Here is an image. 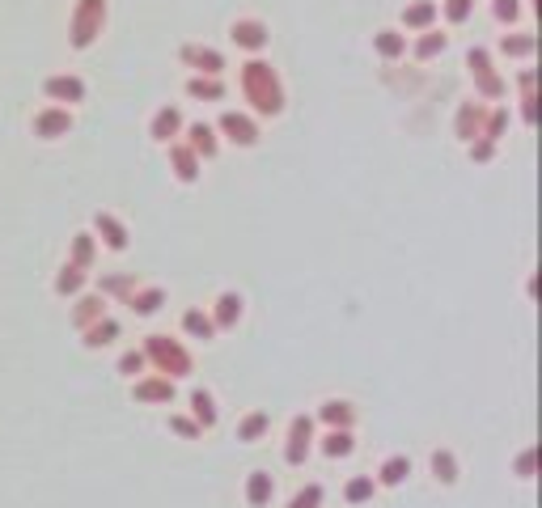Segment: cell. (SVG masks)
<instances>
[{
    "label": "cell",
    "instance_id": "7402d4cb",
    "mask_svg": "<svg viewBox=\"0 0 542 508\" xmlns=\"http://www.w3.org/2000/svg\"><path fill=\"white\" fill-rule=\"evenodd\" d=\"M411 474V458H403V453H395V458H386L382 462V471H377V483L386 487H398Z\"/></svg>",
    "mask_w": 542,
    "mask_h": 508
},
{
    "label": "cell",
    "instance_id": "cb8c5ba5",
    "mask_svg": "<svg viewBox=\"0 0 542 508\" xmlns=\"http://www.w3.org/2000/svg\"><path fill=\"white\" fill-rule=\"evenodd\" d=\"M271 492H276V479H271L267 471H255V474H250V483H246V500H250V504L263 508V504L271 500Z\"/></svg>",
    "mask_w": 542,
    "mask_h": 508
},
{
    "label": "cell",
    "instance_id": "8d00e7d4",
    "mask_svg": "<svg viewBox=\"0 0 542 508\" xmlns=\"http://www.w3.org/2000/svg\"><path fill=\"white\" fill-rule=\"evenodd\" d=\"M73 263H76V267H89V263H94V237H89V234L73 237Z\"/></svg>",
    "mask_w": 542,
    "mask_h": 508
},
{
    "label": "cell",
    "instance_id": "ab89813d",
    "mask_svg": "<svg viewBox=\"0 0 542 508\" xmlns=\"http://www.w3.org/2000/svg\"><path fill=\"white\" fill-rule=\"evenodd\" d=\"M318 504H322V487H318V483H309L306 492H296L293 504H288V508H318Z\"/></svg>",
    "mask_w": 542,
    "mask_h": 508
},
{
    "label": "cell",
    "instance_id": "d6986e66",
    "mask_svg": "<svg viewBox=\"0 0 542 508\" xmlns=\"http://www.w3.org/2000/svg\"><path fill=\"white\" fill-rule=\"evenodd\" d=\"M98 234H102V242L111 250H127V229H124V221L119 216H111V212H98Z\"/></svg>",
    "mask_w": 542,
    "mask_h": 508
},
{
    "label": "cell",
    "instance_id": "5b68a950",
    "mask_svg": "<svg viewBox=\"0 0 542 508\" xmlns=\"http://www.w3.org/2000/svg\"><path fill=\"white\" fill-rule=\"evenodd\" d=\"M309 445H314V420L309 415H296L293 423H288V445H284V462L288 466H301L309 453Z\"/></svg>",
    "mask_w": 542,
    "mask_h": 508
},
{
    "label": "cell",
    "instance_id": "d590c367",
    "mask_svg": "<svg viewBox=\"0 0 542 508\" xmlns=\"http://www.w3.org/2000/svg\"><path fill=\"white\" fill-rule=\"evenodd\" d=\"M505 127H508V111L505 106H496V111L487 115V124H483V140H500L505 136Z\"/></svg>",
    "mask_w": 542,
    "mask_h": 508
},
{
    "label": "cell",
    "instance_id": "3957f363",
    "mask_svg": "<svg viewBox=\"0 0 542 508\" xmlns=\"http://www.w3.org/2000/svg\"><path fill=\"white\" fill-rule=\"evenodd\" d=\"M145 356L153 360L157 373H166V377H186V373H191V352L170 335H148L145 339Z\"/></svg>",
    "mask_w": 542,
    "mask_h": 508
},
{
    "label": "cell",
    "instance_id": "6da1fadb",
    "mask_svg": "<svg viewBox=\"0 0 542 508\" xmlns=\"http://www.w3.org/2000/svg\"><path fill=\"white\" fill-rule=\"evenodd\" d=\"M237 81H242V98L250 102V111H259V115H280L284 111L280 76H276V68H271L267 60H246L242 64V73H237Z\"/></svg>",
    "mask_w": 542,
    "mask_h": 508
},
{
    "label": "cell",
    "instance_id": "836d02e7",
    "mask_svg": "<svg viewBox=\"0 0 542 508\" xmlns=\"http://www.w3.org/2000/svg\"><path fill=\"white\" fill-rule=\"evenodd\" d=\"M441 13L449 25H462L470 13H475V0H441Z\"/></svg>",
    "mask_w": 542,
    "mask_h": 508
},
{
    "label": "cell",
    "instance_id": "d4e9b609",
    "mask_svg": "<svg viewBox=\"0 0 542 508\" xmlns=\"http://www.w3.org/2000/svg\"><path fill=\"white\" fill-rule=\"evenodd\" d=\"M373 47H377V55H386V60H398L406 51V35H398V30H377V35H373Z\"/></svg>",
    "mask_w": 542,
    "mask_h": 508
},
{
    "label": "cell",
    "instance_id": "484cf974",
    "mask_svg": "<svg viewBox=\"0 0 542 508\" xmlns=\"http://www.w3.org/2000/svg\"><path fill=\"white\" fill-rule=\"evenodd\" d=\"M81 288H85V267L68 263V267H64V272L55 275V293H60V297H76Z\"/></svg>",
    "mask_w": 542,
    "mask_h": 508
},
{
    "label": "cell",
    "instance_id": "f1b7e54d",
    "mask_svg": "<svg viewBox=\"0 0 542 508\" xmlns=\"http://www.w3.org/2000/svg\"><path fill=\"white\" fill-rule=\"evenodd\" d=\"M183 331H186V335H196V339H212V335H216V326H212V318L204 310H186L183 314Z\"/></svg>",
    "mask_w": 542,
    "mask_h": 508
},
{
    "label": "cell",
    "instance_id": "4fadbf2b",
    "mask_svg": "<svg viewBox=\"0 0 542 508\" xmlns=\"http://www.w3.org/2000/svg\"><path fill=\"white\" fill-rule=\"evenodd\" d=\"M136 403H174V377H145V382H136Z\"/></svg>",
    "mask_w": 542,
    "mask_h": 508
},
{
    "label": "cell",
    "instance_id": "52a82bcc",
    "mask_svg": "<svg viewBox=\"0 0 542 508\" xmlns=\"http://www.w3.org/2000/svg\"><path fill=\"white\" fill-rule=\"evenodd\" d=\"M229 38H234L242 51H263L267 47V25L259 22V17H242V22H234V30H229Z\"/></svg>",
    "mask_w": 542,
    "mask_h": 508
},
{
    "label": "cell",
    "instance_id": "7bdbcfd3",
    "mask_svg": "<svg viewBox=\"0 0 542 508\" xmlns=\"http://www.w3.org/2000/svg\"><path fill=\"white\" fill-rule=\"evenodd\" d=\"M170 428H174V433H178V436H199V433H204V428H199L196 420H186V415H174V420H170Z\"/></svg>",
    "mask_w": 542,
    "mask_h": 508
},
{
    "label": "cell",
    "instance_id": "9c48e42d",
    "mask_svg": "<svg viewBox=\"0 0 542 508\" xmlns=\"http://www.w3.org/2000/svg\"><path fill=\"white\" fill-rule=\"evenodd\" d=\"M51 102H81L85 98V81L81 76H47V85H43Z\"/></svg>",
    "mask_w": 542,
    "mask_h": 508
},
{
    "label": "cell",
    "instance_id": "ac0fdd59",
    "mask_svg": "<svg viewBox=\"0 0 542 508\" xmlns=\"http://www.w3.org/2000/svg\"><path fill=\"white\" fill-rule=\"evenodd\" d=\"M98 318H106V297H81L73 310V326L76 331H85L89 323H98Z\"/></svg>",
    "mask_w": 542,
    "mask_h": 508
},
{
    "label": "cell",
    "instance_id": "60d3db41",
    "mask_svg": "<svg viewBox=\"0 0 542 508\" xmlns=\"http://www.w3.org/2000/svg\"><path fill=\"white\" fill-rule=\"evenodd\" d=\"M492 13H496V22H517L521 5L517 0H492Z\"/></svg>",
    "mask_w": 542,
    "mask_h": 508
},
{
    "label": "cell",
    "instance_id": "7a4b0ae2",
    "mask_svg": "<svg viewBox=\"0 0 542 508\" xmlns=\"http://www.w3.org/2000/svg\"><path fill=\"white\" fill-rule=\"evenodd\" d=\"M102 25H106V0H76L73 22H68V43L76 51H85L102 35Z\"/></svg>",
    "mask_w": 542,
    "mask_h": 508
},
{
    "label": "cell",
    "instance_id": "4dcf8cb0",
    "mask_svg": "<svg viewBox=\"0 0 542 508\" xmlns=\"http://www.w3.org/2000/svg\"><path fill=\"white\" fill-rule=\"evenodd\" d=\"M267 423H271L267 411H255V415H246V420L237 423V441H259V436L267 433Z\"/></svg>",
    "mask_w": 542,
    "mask_h": 508
},
{
    "label": "cell",
    "instance_id": "d6a6232c",
    "mask_svg": "<svg viewBox=\"0 0 542 508\" xmlns=\"http://www.w3.org/2000/svg\"><path fill=\"white\" fill-rule=\"evenodd\" d=\"M445 43H449L445 35H437V30H424V38L416 43V60H437V55L445 51Z\"/></svg>",
    "mask_w": 542,
    "mask_h": 508
},
{
    "label": "cell",
    "instance_id": "f546056e",
    "mask_svg": "<svg viewBox=\"0 0 542 508\" xmlns=\"http://www.w3.org/2000/svg\"><path fill=\"white\" fill-rule=\"evenodd\" d=\"M191 407H196L199 428H212V423H216V403H212L208 390H196V394H191Z\"/></svg>",
    "mask_w": 542,
    "mask_h": 508
},
{
    "label": "cell",
    "instance_id": "30bf717a",
    "mask_svg": "<svg viewBox=\"0 0 542 508\" xmlns=\"http://www.w3.org/2000/svg\"><path fill=\"white\" fill-rule=\"evenodd\" d=\"M183 60L191 68H199V76H221L225 73V55L212 47H183Z\"/></svg>",
    "mask_w": 542,
    "mask_h": 508
},
{
    "label": "cell",
    "instance_id": "4316f807",
    "mask_svg": "<svg viewBox=\"0 0 542 508\" xmlns=\"http://www.w3.org/2000/svg\"><path fill=\"white\" fill-rule=\"evenodd\" d=\"M186 94L196 102H221L225 98V85L216 81V76H196L191 85H186Z\"/></svg>",
    "mask_w": 542,
    "mask_h": 508
},
{
    "label": "cell",
    "instance_id": "277c9868",
    "mask_svg": "<svg viewBox=\"0 0 542 508\" xmlns=\"http://www.w3.org/2000/svg\"><path fill=\"white\" fill-rule=\"evenodd\" d=\"M467 68H470V76H475V85H479L483 98H505V81L496 76L492 55H487L483 47H475V51L467 55Z\"/></svg>",
    "mask_w": 542,
    "mask_h": 508
},
{
    "label": "cell",
    "instance_id": "7c38bea8",
    "mask_svg": "<svg viewBox=\"0 0 542 508\" xmlns=\"http://www.w3.org/2000/svg\"><path fill=\"white\" fill-rule=\"evenodd\" d=\"M178 132H183V115H178V106H161V111L153 115V127H148V136L161 140V144H170Z\"/></svg>",
    "mask_w": 542,
    "mask_h": 508
},
{
    "label": "cell",
    "instance_id": "603a6c76",
    "mask_svg": "<svg viewBox=\"0 0 542 508\" xmlns=\"http://www.w3.org/2000/svg\"><path fill=\"white\" fill-rule=\"evenodd\" d=\"M322 420L331 423V428H352L356 411H352V403H344V398H331V403H322Z\"/></svg>",
    "mask_w": 542,
    "mask_h": 508
},
{
    "label": "cell",
    "instance_id": "9a60e30c",
    "mask_svg": "<svg viewBox=\"0 0 542 508\" xmlns=\"http://www.w3.org/2000/svg\"><path fill=\"white\" fill-rule=\"evenodd\" d=\"M237 318H242V297L237 293H221L216 297V314H212V326L229 331V326H237Z\"/></svg>",
    "mask_w": 542,
    "mask_h": 508
},
{
    "label": "cell",
    "instance_id": "8fae6325",
    "mask_svg": "<svg viewBox=\"0 0 542 508\" xmlns=\"http://www.w3.org/2000/svg\"><path fill=\"white\" fill-rule=\"evenodd\" d=\"M35 132L43 140H60V136H68V132H73V115L68 111H60V106H55V111H43L35 119Z\"/></svg>",
    "mask_w": 542,
    "mask_h": 508
},
{
    "label": "cell",
    "instance_id": "1f68e13d",
    "mask_svg": "<svg viewBox=\"0 0 542 508\" xmlns=\"http://www.w3.org/2000/svg\"><path fill=\"white\" fill-rule=\"evenodd\" d=\"M432 474H437L441 483H454L457 479V458L449 449H437V453H432Z\"/></svg>",
    "mask_w": 542,
    "mask_h": 508
},
{
    "label": "cell",
    "instance_id": "ee69618b",
    "mask_svg": "<svg viewBox=\"0 0 542 508\" xmlns=\"http://www.w3.org/2000/svg\"><path fill=\"white\" fill-rule=\"evenodd\" d=\"M517 471H521V479H530V471H534V453H521Z\"/></svg>",
    "mask_w": 542,
    "mask_h": 508
},
{
    "label": "cell",
    "instance_id": "ffe728a7",
    "mask_svg": "<svg viewBox=\"0 0 542 508\" xmlns=\"http://www.w3.org/2000/svg\"><path fill=\"white\" fill-rule=\"evenodd\" d=\"M352 449H356L352 428H331V433L322 436V453H326V458H347Z\"/></svg>",
    "mask_w": 542,
    "mask_h": 508
},
{
    "label": "cell",
    "instance_id": "5bb4252c",
    "mask_svg": "<svg viewBox=\"0 0 542 508\" xmlns=\"http://www.w3.org/2000/svg\"><path fill=\"white\" fill-rule=\"evenodd\" d=\"M186 149L196 153V157H216V127H208V124H191L186 127Z\"/></svg>",
    "mask_w": 542,
    "mask_h": 508
},
{
    "label": "cell",
    "instance_id": "74e56055",
    "mask_svg": "<svg viewBox=\"0 0 542 508\" xmlns=\"http://www.w3.org/2000/svg\"><path fill=\"white\" fill-rule=\"evenodd\" d=\"M344 496L352 500V504H360V500H369V496H373V474H360V479H352Z\"/></svg>",
    "mask_w": 542,
    "mask_h": 508
},
{
    "label": "cell",
    "instance_id": "83f0119b",
    "mask_svg": "<svg viewBox=\"0 0 542 508\" xmlns=\"http://www.w3.org/2000/svg\"><path fill=\"white\" fill-rule=\"evenodd\" d=\"M161 301H166V293H161V288H132V310L140 314V318L157 314Z\"/></svg>",
    "mask_w": 542,
    "mask_h": 508
},
{
    "label": "cell",
    "instance_id": "f35d334b",
    "mask_svg": "<svg viewBox=\"0 0 542 508\" xmlns=\"http://www.w3.org/2000/svg\"><path fill=\"white\" fill-rule=\"evenodd\" d=\"M145 364H148L145 352H124V356H119V373H127V377H136V373H145Z\"/></svg>",
    "mask_w": 542,
    "mask_h": 508
},
{
    "label": "cell",
    "instance_id": "2e32d148",
    "mask_svg": "<svg viewBox=\"0 0 542 508\" xmlns=\"http://www.w3.org/2000/svg\"><path fill=\"white\" fill-rule=\"evenodd\" d=\"M170 165L178 174V183H196L199 178V157L186 144H170Z\"/></svg>",
    "mask_w": 542,
    "mask_h": 508
},
{
    "label": "cell",
    "instance_id": "ba28073f",
    "mask_svg": "<svg viewBox=\"0 0 542 508\" xmlns=\"http://www.w3.org/2000/svg\"><path fill=\"white\" fill-rule=\"evenodd\" d=\"M483 124H487V111H483L479 102H462V111H457V140H483Z\"/></svg>",
    "mask_w": 542,
    "mask_h": 508
},
{
    "label": "cell",
    "instance_id": "8992f818",
    "mask_svg": "<svg viewBox=\"0 0 542 508\" xmlns=\"http://www.w3.org/2000/svg\"><path fill=\"white\" fill-rule=\"evenodd\" d=\"M221 132H225V140H234V144H242V149L259 144V127H255V119H246V115H237V111L221 115Z\"/></svg>",
    "mask_w": 542,
    "mask_h": 508
},
{
    "label": "cell",
    "instance_id": "b9f144b4",
    "mask_svg": "<svg viewBox=\"0 0 542 508\" xmlns=\"http://www.w3.org/2000/svg\"><path fill=\"white\" fill-rule=\"evenodd\" d=\"M492 153H496V140H470V157L475 162H492Z\"/></svg>",
    "mask_w": 542,
    "mask_h": 508
},
{
    "label": "cell",
    "instance_id": "e575fe53",
    "mask_svg": "<svg viewBox=\"0 0 542 508\" xmlns=\"http://www.w3.org/2000/svg\"><path fill=\"white\" fill-rule=\"evenodd\" d=\"M500 51H505V55H534V38L530 35H505L500 38Z\"/></svg>",
    "mask_w": 542,
    "mask_h": 508
},
{
    "label": "cell",
    "instance_id": "44dd1931",
    "mask_svg": "<svg viewBox=\"0 0 542 508\" xmlns=\"http://www.w3.org/2000/svg\"><path fill=\"white\" fill-rule=\"evenodd\" d=\"M81 335H85V347H106L119 335V323H115V318H98V323H89Z\"/></svg>",
    "mask_w": 542,
    "mask_h": 508
},
{
    "label": "cell",
    "instance_id": "e0dca14e",
    "mask_svg": "<svg viewBox=\"0 0 542 508\" xmlns=\"http://www.w3.org/2000/svg\"><path fill=\"white\" fill-rule=\"evenodd\" d=\"M437 5L432 0H416V5H406L403 9V25L406 30H432V22H437Z\"/></svg>",
    "mask_w": 542,
    "mask_h": 508
}]
</instances>
